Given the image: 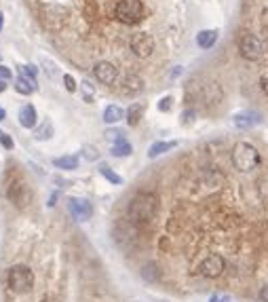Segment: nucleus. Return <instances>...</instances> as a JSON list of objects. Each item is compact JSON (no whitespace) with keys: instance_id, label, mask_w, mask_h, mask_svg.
Instances as JSON below:
<instances>
[{"instance_id":"f257e3e1","label":"nucleus","mask_w":268,"mask_h":302,"mask_svg":"<svg viewBox=\"0 0 268 302\" xmlns=\"http://www.w3.org/2000/svg\"><path fill=\"white\" fill-rule=\"evenodd\" d=\"M158 211V197L150 190H141L129 203L127 216L133 224H148Z\"/></svg>"},{"instance_id":"f03ea898","label":"nucleus","mask_w":268,"mask_h":302,"mask_svg":"<svg viewBox=\"0 0 268 302\" xmlns=\"http://www.w3.org/2000/svg\"><path fill=\"white\" fill-rule=\"evenodd\" d=\"M230 161H232L237 171L252 173L254 169L260 167L262 156H260V152L254 144H249V142H237L235 148H232V152H230Z\"/></svg>"},{"instance_id":"7ed1b4c3","label":"nucleus","mask_w":268,"mask_h":302,"mask_svg":"<svg viewBox=\"0 0 268 302\" xmlns=\"http://www.w3.org/2000/svg\"><path fill=\"white\" fill-rule=\"evenodd\" d=\"M114 17L120 24L135 26L144 19V5L141 0H118L114 7Z\"/></svg>"},{"instance_id":"20e7f679","label":"nucleus","mask_w":268,"mask_h":302,"mask_svg":"<svg viewBox=\"0 0 268 302\" xmlns=\"http://www.w3.org/2000/svg\"><path fill=\"white\" fill-rule=\"evenodd\" d=\"M7 283H9V288L13 292L28 294L34 288V275H32V271L28 269L26 264H15L13 269L9 271V275H7Z\"/></svg>"},{"instance_id":"39448f33","label":"nucleus","mask_w":268,"mask_h":302,"mask_svg":"<svg viewBox=\"0 0 268 302\" xmlns=\"http://www.w3.org/2000/svg\"><path fill=\"white\" fill-rule=\"evenodd\" d=\"M237 49L241 53V57L247 59V62H260L264 57V45L252 32L241 34L239 41H237Z\"/></svg>"},{"instance_id":"423d86ee","label":"nucleus","mask_w":268,"mask_h":302,"mask_svg":"<svg viewBox=\"0 0 268 302\" xmlns=\"http://www.w3.org/2000/svg\"><path fill=\"white\" fill-rule=\"evenodd\" d=\"M224 271H226V260L220 254H209L199 264V273L205 279H218V277H222Z\"/></svg>"},{"instance_id":"0eeeda50","label":"nucleus","mask_w":268,"mask_h":302,"mask_svg":"<svg viewBox=\"0 0 268 302\" xmlns=\"http://www.w3.org/2000/svg\"><path fill=\"white\" fill-rule=\"evenodd\" d=\"M129 47H131L135 57L148 59L154 53V38L150 36V34H146V32H139V34H133V36H131Z\"/></svg>"},{"instance_id":"6e6552de","label":"nucleus","mask_w":268,"mask_h":302,"mask_svg":"<svg viewBox=\"0 0 268 302\" xmlns=\"http://www.w3.org/2000/svg\"><path fill=\"white\" fill-rule=\"evenodd\" d=\"M7 197H9V201L15 205V207H28L30 205V201H32V192H30V188L24 184V182H13L11 186H9V190H7Z\"/></svg>"},{"instance_id":"1a4fd4ad","label":"nucleus","mask_w":268,"mask_h":302,"mask_svg":"<svg viewBox=\"0 0 268 302\" xmlns=\"http://www.w3.org/2000/svg\"><path fill=\"white\" fill-rule=\"evenodd\" d=\"M93 74H95V78H97L101 85H114L116 78H118V70H116V66H114L112 62L101 59V62H97V64L93 66Z\"/></svg>"},{"instance_id":"9d476101","label":"nucleus","mask_w":268,"mask_h":302,"mask_svg":"<svg viewBox=\"0 0 268 302\" xmlns=\"http://www.w3.org/2000/svg\"><path fill=\"white\" fill-rule=\"evenodd\" d=\"M68 209H70V214H72L78 222H87L89 218L93 216V207H91V203L85 201V199H78V197L68 199Z\"/></svg>"},{"instance_id":"9b49d317","label":"nucleus","mask_w":268,"mask_h":302,"mask_svg":"<svg viewBox=\"0 0 268 302\" xmlns=\"http://www.w3.org/2000/svg\"><path fill=\"white\" fill-rule=\"evenodd\" d=\"M260 120H262V116L258 114V112H254V110H245V112H239V114H235V118H232V123H235V127L237 129H252V127H256V125H260Z\"/></svg>"},{"instance_id":"f8f14e48","label":"nucleus","mask_w":268,"mask_h":302,"mask_svg":"<svg viewBox=\"0 0 268 302\" xmlns=\"http://www.w3.org/2000/svg\"><path fill=\"white\" fill-rule=\"evenodd\" d=\"M141 91H144V78H141L139 74H127L122 78V93L125 95L133 97Z\"/></svg>"},{"instance_id":"ddd939ff","label":"nucleus","mask_w":268,"mask_h":302,"mask_svg":"<svg viewBox=\"0 0 268 302\" xmlns=\"http://www.w3.org/2000/svg\"><path fill=\"white\" fill-rule=\"evenodd\" d=\"M38 123V114H36V108L32 104H26L24 108L19 110V125L26 127V129H34Z\"/></svg>"},{"instance_id":"4468645a","label":"nucleus","mask_w":268,"mask_h":302,"mask_svg":"<svg viewBox=\"0 0 268 302\" xmlns=\"http://www.w3.org/2000/svg\"><path fill=\"white\" fill-rule=\"evenodd\" d=\"M78 156L76 154H64V156H57L53 158V165H55L57 169H64V171H74L78 169Z\"/></svg>"},{"instance_id":"2eb2a0df","label":"nucleus","mask_w":268,"mask_h":302,"mask_svg":"<svg viewBox=\"0 0 268 302\" xmlns=\"http://www.w3.org/2000/svg\"><path fill=\"white\" fill-rule=\"evenodd\" d=\"M218 43V30H203L196 34V45L199 49H211Z\"/></svg>"},{"instance_id":"dca6fc26","label":"nucleus","mask_w":268,"mask_h":302,"mask_svg":"<svg viewBox=\"0 0 268 302\" xmlns=\"http://www.w3.org/2000/svg\"><path fill=\"white\" fill-rule=\"evenodd\" d=\"M122 116H125V110H122V108H118L116 104L106 106V110H104V120L108 123V125H114V123L122 120Z\"/></svg>"},{"instance_id":"f3484780","label":"nucleus","mask_w":268,"mask_h":302,"mask_svg":"<svg viewBox=\"0 0 268 302\" xmlns=\"http://www.w3.org/2000/svg\"><path fill=\"white\" fill-rule=\"evenodd\" d=\"M177 146V142H154V144L148 148V156L150 158H156L160 154H165L167 150H173Z\"/></svg>"},{"instance_id":"a211bd4d","label":"nucleus","mask_w":268,"mask_h":302,"mask_svg":"<svg viewBox=\"0 0 268 302\" xmlns=\"http://www.w3.org/2000/svg\"><path fill=\"white\" fill-rule=\"evenodd\" d=\"M15 91L22 93V95H32L34 91H36V85H34V80H30L28 76L19 74V78H17V83H15Z\"/></svg>"},{"instance_id":"6ab92c4d","label":"nucleus","mask_w":268,"mask_h":302,"mask_svg":"<svg viewBox=\"0 0 268 302\" xmlns=\"http://www.w3.org/2000/svg\"><path fill=\"white\" fill-rule=\"evenodd\" d=\"M141 277H144L148 283H156L160 279V269H158V264L156 262H148L141 266Z\"/></svg>"},{"instance_id":"aec40b11","label":"nucleus","mask_w":268,"mask_h":302,"mask_svg":"<svg viewBox=\"0 0 268 302\" xmlns=\"http://www.w3.org/2000/svg\"><path fill=\"white\" fill-rule=\"evenodd\" d=\"M141 114H144V108H141L139 104H133V106H129V110L125 112V118H127L129 127H137V125H139Z\"/></svg>"},{"instance_id":"412c9836","label":"nucleus","mask_w":268,"mask_h":302,"mask_svg":"<svg viewBox=\"0 0 268 302\" xmlns=\"http://www.w3.org/2000/svg\"><path fill=\"white\" fill-rule=\"evenodd\" d=\"M110 152H112V156H131V154H133V146L122 137V139L114 142V146H112Z\"/></svg>"},{"instance_id":"4be33fe9","label":"nucleus","mask_w":268,"mask_h":302,"mask_svg":"<svg viewBox=\"0 0 268 302\" xmlns=\"http://www.w3.org/2000/svg\"><path fill=\"white\" fill-rule=\"evenodd\" d=\"M99 175L101 177H106L110 184H122V177L112 169V167H108V165H99Z\"/></svg>"},{"instance_id":"5701e85b","label":"nucleus","mask_w":268,"mask_h":302,"mask_svg":"<svg viewBox=\"0 0 268 302\" xmlns=\"http://www.w3.org/2000/svg\"><path fill=\"white\" fill-rule=\"evenodd\" d=\"M51 135H53V127H51L49 120H45L43 125L36 129V133H34V137H36V139H49Z\"/></svg>"},{"instance_id":"b1692460","label":"nucleus","mask_w":268,"mask_h":302,"mask_svg":"<svg viewBox=\"0 0 268 302\" xmlns=\"http://www.w3.org/2000/svg\"><path fill=\"white\" fill-rule=\"evenodd\" d=\"M19 74H24V76H28L30 80H34V83H36V76H38V68H36V66H30V64H26V66H22V68H19Z\"/></svg>"},{"instance_id":"393cba45","label":"nucleus","mask_w":268,"mask_h":302,"mask_svg":"<svg viewBox=\"0 0 268 302\" xmlns=\"http://www.w3.org/2000/svg\"><path fill=\"white\" fill-rule=\"evenodd\" d=\"M64 85H66V91H68V93L78 91V85H76V80H74L72 74H64Z\"/></svg>"},{"instance_id":"a878e982","label":"nucleus","mask_w":268,"mask_h":302,"mask_svg":"<svg viewBox=\"0 0 268 302\" xmlns=\"http://www.w3.org/2000/svg\"><path fill=\"white\" fill-rule=\"evenodd\" d=\"M83 95H85V102H93V97H95V89L89 80L83 83Z\"/></svg>"},{"instance_id":"bb28decb","label":"nucleus","mask_w":268,"mask_h":302,"mask_svg":"<svg viewBox=\"0 0 268 302\" xmlns=\"http://www.w3.org/2000/svg\"><path fill=\"white\" fill-rule=\"evenodd\" d=\"M83 154H85L87 161H97V158H99V152H97L95 146H85L83 148Z\"/></svg>"},{"instance_id":"cd10ccee","label":"nucleus","mask_w":268,"mask_h":302,"mask_svg":"<svg viewBox=\"0 0 268 302\" xmlns=\"http://www.w3.org/2000/svg\"><path fill=\"white\" fill-rule=\"evenodd\" d=\"M0 144H3L7 150H13V146H15V142L11 139V135L9 133H3L0 131Z\"/></svg>"},{"instance_id":"c85d7f7f","label":"nucleus","mask_w":268,"mask_h":302,"mask_svg":"<svg viewBox=\"0 0 268 302\" xmlns=\"http://www.w3.org/2000/svg\"><path fill=\"white\" fill-rule=\"evenodd\" d=\"M11 78H13L11 68H7V66L0 64V80H3V83H11Z\"/></svg>"},{"instance_id":"c756f323","label":"nucleus","mask_w":268,"mask_h":302,"mask_svg":"<svg viewBox=\"0 0 268 302\" xmlns=\"http://www.w3.org/2000/svg\"><path fill=\"white\" fill-rule=\"evenodd\" d=\"M171 102H173V97H171V95L163 97V99H160V104H158V110H163V112H169V110H171Z\"/></svg>"},{"instance_id":"7c9ffc66","label":"nucleus","mask_w":268,"mask_h":302,"mask_svg":"<svg viewBox=\"0 0 268 302\" xmlns=\"http://www.w3.org/2000/svg\"><path fill=\"white\" fill-rule=\"evenodd\" d=\"M43 64L47 66V72H49V76H51V78H53V76H55V74H57V66H55V64H53V62H49V59H45Z\"/></svg>"},{"instance_id":"2f4dec72","label":"nucleus","mask_w":268,"mask_h":302,"mask_svg":"<svg viewBox=\"0 0 268 302\" xmlns=\"http://www.w3.org/2000/svg\"><path fill=\"white\" fill-rule=\"evenodd\" d=\"M209 302H230V296L228 294H213L209 298Z\"/></svg>"},{"instance_id":"473e14b6","label":"nucleus","mask_w":268,"mask_h":302,"mask_svg":"<svg viewBox=\"0 0 268 302\" xmlns=\"http://www.w3.org/2000/svg\"><path fill=\"white\" fill-rule=\"evenodd\" d=\"M260 89L264 91V95H268V74L260 76Z\"/></svg>"},{"instance_id":"72a5a7b5","label":"nucleus","mask_w":268,"mask_h":302,"mask_svg":"<svg viewBox=\"0 0 268 302\" xmlns=\"http://www.w3.org/2000/svg\"><path fill=\"white\" fill-rule=\"evenodd\" d=\"M258 296H260V300H262V302H268V283L260 288V294H258Z\"/></svg>"},{"instance_id":"f704fd0d","label":"nucleus","mask_w":268,"mask_h":302,"mask_svg":"<svg viewBox=\"0 0 268 302\" xmlns=\"http://www.w3.org/2000/svg\"><path fill=\"white\" fill-rule=\"evenodd\" d=\"M5 118H7V110L0 108V120H5Z\"/></svg>"},{"instance_id":"c9c22d12","label":"nucleus","mask_w":268,"mask_h":302,"mask_svg":"<svg viewBox=\"0 0 268 302\" xmlns=\"http://www.w3.org/2000/svg\"><path fill=\"white\" fill-rule=\"evenodd\" d=\"M5 89H7V83H3V80H0V93H3Z\"/></svg>"},{"instance_id":"e433bc0d","label":"nucleus","mask_w":268,"mask_h":302,"mask_svg":"<svg viewBox=\"0 0 268 302\" xmlns=\"http://www.w3.org/2000/svg\"><path fill=\"white\" fill-rule=\"evenodd\" d=\"M3 22H5V15L0 13V30H3Z\"/></svg>"},{"instance_id":"4c0bfd02","label":"nucleus","mask_w":268,"mask_h":302,"mask_svg":"<svg viewBox=\"0 0 268 302\" xmlns=\"http://www.w3.org/2000/svg\"><path fill=\"white\" fill-rule=\"evenodd\" d=\"M40 302H57V300H53V298H43Z\"/></svg>"}]
</instances>
